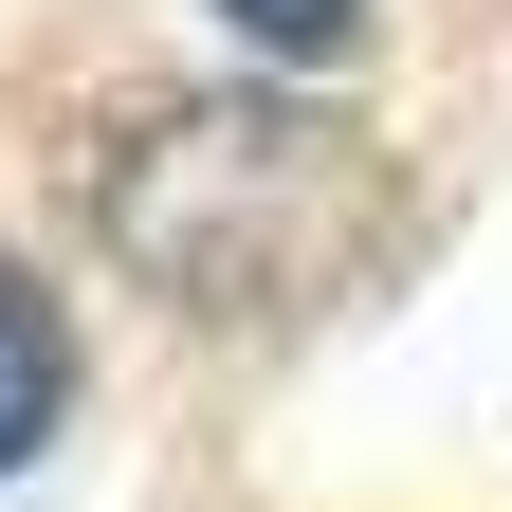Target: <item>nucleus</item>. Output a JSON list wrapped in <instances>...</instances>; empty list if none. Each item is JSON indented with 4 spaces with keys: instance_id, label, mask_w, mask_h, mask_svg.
<instances>
[{
    "instance_id": "f03ea898",
    "label": "nucleus",
    "mask_w": 512,
    "mask_h": 512,
    "mask_svg": "<svg viewBox=\"0 0 512 512\" xmlns=\"http://www.w3.org/2000/svg\"><path fill=\"white\" fill-rule=\"evenodd\" d=\"M220 19H238L256 55H348V37H366V0H220Z\"/></svg>"
},
{
    "instance_id": "f257e3e1",
    "label": "nucleus",
    "mask_w": 512,
    "mask_h": 512,
    "mask_svg": "<svg viewBox=\"0 0 512 512\" xmlns=\"http://www.w3.org/2000/svg\"><path fill=\"white\" fill-rule=\"evenodd\" d=\"M55 403H74V330H55V293L0 256V476L55 439Z\"/></svg>"
}]
</instances>
